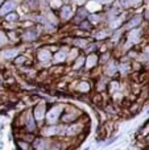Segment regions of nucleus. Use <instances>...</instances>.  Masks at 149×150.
Listing matches in <instances>:
<instances>
[{"label": "nucleus", "instance_id": "obj_19", "mask_svg": "<svg viewBox=\"0 0 149 150\" xmlns=\"http://www.w3.org/2000/svg\"><path fill=\"white\" fill-rule=\"evenodd\" d=\"M96 62H98V57H96V55H95V54H90L89 57L86 58L84 65H86L87 69H91V67H94V66L96 65Z\"/></svg>", "mask_w": 149, "mask_h": 150}, {"label": "nucleus", "instance_id": "obj_9", "mask_svg": "<svg viewBox=\"0 0 149 150\" xmlns=\"http://www.w3.org/2000/svg\"><path fill=\"white\" fill-rule=\"evenodd\" d=\"M37 58H38L40 62L46 63V62H49L53 57H52V53L48 49H40L38 52H37Z\"/></svg>", "mask_w": 149, "mask_h": 150}, {"label": "nucleus", "instance_id": "obj_31", "mask_svg": "<svg viewBox=\"0 0 149 150\" xmlns=\"http://www.w3.org/2000/svg\"><path fill=\"white\" fill-rule=\"evenodd\" d=\"M15 63H16V65H25V63H26V58L25 57H17L15 59Z\"/></svg>", "mask_w": 149, "mask_h": 150}, {"label": "nucleus", "instance_id": "obj_29", "mask_svg": "<svg viewBox=\"0 0 149 150\" xmlns=\"http://www.w3.org/2000/svg\"><path fill=\"white\" fill-rule=\"evenodd\" d=\"M79 26H81L82 29H87V30H90V29L92 28V24H91V23H89L87 20H84V21H82V23L79 24Z\"/></svg>", "mask_w": 149, "mask_h": 150}, {"label": "nucleus", "instance_id": "obj_8", "mask_svg": "<svg viewBox=\"0 0 149 150\" xmlns=\"http://www.w3.org/2000/svg\"><path fill=\"white\" fill-rule=\"evenodd\" d=\"M86 17H87V9H86V8H79V9L77 11L75 16H74L73 23L77 24V25H79L82 21L86 20Z\"/></svg>", "mask_w": 149, "mask_h": 150}, {"label": "nucleus", "instance_id": "obj_41", "mask_svg": "<svg viewBox=\"0 0 149 150\" xmlns=\"http://www.w3.org/2000/svg\"><path fill=\"white\" fill-rule=\"evenodd\" d=\"M145 150H149V149H145Z\"/></svg>", "mask_w": 149, "mask_h": 150}, {"label": "nucleus", "instance_id": "obj_13", "mask_svg": "<svg viewBox=\"0 0 149 150\" xmlns=\"http://www.w3.org/2000/svg\"><path fill=\"white\" fill-rule=\"evenodd\" d=\"M66 58H67V50L61 49L54 54L53 61H54V63H61V62H65Z\"/></svg>", "mask_w": 149, "mask_h": 150}, {"label": "nucleus", "instance_id": "obj_40", "mask_svg": "<svg viewBox=\"0 0 149 150\" xmlns=\"http://www.w3.org/2000/svg\"><path fill=\"white\" fill-rule=\"evenodd\" d=\"M29 150H34V149H32V148H31V149H29Z\"/></svg>", "mask_w": 149, "mask_h": 150}, {"label": "nucleus", "instance_id": "obj_39", "mask_svg": "<svg viewBox=\"0 0 149 150\" xmlns=\"http://www.w3.org/2000/svg\"><path fill=\"white\" fill-rule=\"evenodd\" d=\"M147 113H148V115H149V109H148V112H147Z\"/></svg>", "mask_w": 149, "mask_h": 150}, {"label": "nucleus", "instance_id": "obj_23", "mask_svg": "<svg viewBox=\"0 0 149 150\" xmlns=\"http://www.w3.org/2000/svg\"><path fill=\"white\" fill-rule=\"evenodd\" d=\"M104 111H106V113H108V115H118V112H119L115 104H108V105H106Z\"/></svg>", "mask_w": 149, "mask_h": 150}, {"label": "nucleus", "instance_id": "obj_33", "mask_svg": "<svg viewBox=\"0 0 149 150\" xmlns=\"http://www.w3.org/2000/svg\"><path fill=\"white\" fill-rule=\"evenodd\" d=\"M96 47H98V45H96V44H92L90 47H84V49H86V52H87V53H92L94 50H96Z\"/></svg>", "mask_w": 149, "mask_h": 150}, {"label": "nucleus", "instance_id": "obj_38", "mask_svg": "<svg viewBox=\"0 0 149 150\" xmlns=\"http://www.w3.org/2000/svg\"><path fill=\"white\" fill-rule=\"evenodd\" d=\"M1 3H3V0H0V4H1Z\"/></svg>", "mask_w": 149, "mask_h": 150}, {"label": "nucleus", "instance_id": "obj_12", "mask_svg": "<svg viewBox=\"0 0 149 150\" xmlns=\"http://www.w3.org/2000/svg\"><path fill=\"white\" fill-rule=\"evenodd\" d=\"M140 37H141V30L140 29H137V28L131 29L128 33V41L131 44H135V42H137L140 40Z\"/></svg>", "mask_w": 149, "mask_h": 150}, {"label": "nucleus", "instance_id": "obj_6", "mask_svg": "<svg viewBox=\"0 0 149 150\" xmlns=\"http://www.w3.org/2000/svg\"><path fill=\"white\" fill-rule=\"evenodd\" d=\"M52 138L44 137V136H36V138L32 142V149L34 150H48L52 145Z\"/></svg>", "mask_w": 149, "mask_h": 150}, {"label": "nucleus", "instance_id": "obj_18", "mask_svg": "<svg viewBox=\"0 0 149 150\" xmlns=\"http://www.w3.org/2000/svg\"><path fill=\"white\" fill-rule=\"evenodd\" d=\"M16 146L18 150H29L32 148V145L26 141H24L23 138H16Z\"/></svg>", "mask_w": 149, "mask_h": 150}, {"label": "nucleus", "instance_id": "obj_35", "mask_svg": "<svg viewBox=\"0 0 149 150\" xmlns=\"http://www.w3.org/2000/svg\"><path fill=\"white\" fill-rule=\"evenodd\" d=\"M5 42H7V36L0 30V44H5Z\"/></svg>", "mask_w": 149, "mask_h": 150}, {"label": "nucleus", "instance_id": "obj_21", "mask_svg": "<svg viewBox=\"0 0 149 150\" xmlns=\"http://www.w3.org/2000/svg\"><path fill=\"white\" fill-rule=\"evenodd\" d=\"M63 149V141L61 140H53L52 145L48 150H62Z\"/></svg>", "mask_w": 149, "mask_h": 150}, {"label": "nucleus", "instance_id": "obj_16", "mask_svg": "<svg viewBox=\"0 0 149 150\" xmlns=\"http://www.w3.org/2000/svg\"><path fill=\"white\" fill-rule=\"evenodd\" d=\"M18 52L17 49H8V50H4V52L0 53V55H1L4 59H12V58L17 57Z\"/></svg>", "mask_w": 149, "mask_h": 150}, {"label": "nucleus", "instance_id": "obj_37", "mask_svg": "<svg viewBox=\"0 0 149 150\" xmlns=\"http://www.w3.org/2000/svg\"><path fill=\"white\" fill-rule=\"evenodd\" d=\"M96 1H99V3H107L108 0H96Z\"/></svg>", "mask_w": 149, "mask_h": 150}, {"label": "nucleus", "instance_id": "obj_15", "mask_svg": "<svg viewBox=\"0 0 149 150\" xmlns=\"http://www.w3.org/2000/svg\"><path fill=\"white\" fill-rule=\"evenodd\" d=\"M141 20H143V17H141L140 15L133 16V17H132L131 20L128 21V23H127V28H128V29H135L136 26H139V25H140Z\"/></svg>", "mask_w": 149, "mask_h": 150}, {"label": "nucleus", "instance_id": "obj_24", "mask_svg": "<svg viewBox=\"0 0 149 150\" xmlns=\"http://www.w3.org/2000/svg\"><path fill=\"white\" fill-rule=\"evenodd\" d=\"M140 108H141V105H140L139 103H133V104H132V105L128 108V112H129L131 115H136V113H139V112H140Z\"/></svg>", "mask_w": 149, "mask_h": 150}, {"label": "nucleus", "instance_id": "obj_25", "mask_svg": "<svg viewBox=\"0 0 149 150\" xmlns=\"http://www.w3.org/2000/svg\"><path fill=\"white\" fill-rule=\"evenodd\" d=\"M107 36H108V32H106V30H99L94 34V37L96 40H104V38H107Z\"/></svg>", "mask_w": 149, "mask_h": 150}, {"label": "nucleus", "instance_id": "obj_2", "mask_svg": "<svg viewBox=\"0 0 149 150\" xmlns=\"http://www.w3.org/2000/svg\"><path fill=\"white\" fill-rule=\"evenodd\" d=\"M63 133H65V125L61 124H46L40 129V136H44L48 138H53V137H63Z\"/></svg>", "mask_w": 149, "mask_h": 150}, {"label": "nucleus", "instance_id": "obj_36", "mask_svg": "<svg viewBox=\"0 0 149 150\" xmlns=\"http://www.w3.org/2000/svg\"><path fill=\"white\" fill-rule=\"evenodd\" d=\"M74 1H75L77 4H83V3L86 1V0H74Z\"/></svg>", "mask_w": 149, "mask_h": 150}, {"label": "nucleus", "instance_id": "obj_27", "mask_svg": "<svg viewBox=\"0 0 149 150\" xmlns=\"http://www.w3.org/2000/svg\"><path fill=\"white\" fill-rule=\"evenodd\" d=\"M98 61H99L100 63H107L108 61H110V53H108V52H104V53L102 54V57L98 58Z\"/></svg>", "mask_w": 149, "mask_h": 150}, {"label": "nucleus", "instance_id": "obj_34", "mask_svg": "<svg viewBox=\"0 0 149 150\" xmlns=\"http://www.w3.org/2000/svg\"><path fill=\"white\" fill-rule=\"evenodd\" d=\"M29 3V7L32 8V9H36L37 8V0H28Z\"/></svg>", "mask_w": 149, "mask_h": 150}, {"label": "nucleus", "instance_id": "obj_20", "mask_svg": "<svg viewBox=\"0 0 149 150\" xmlns=\"http://www.w3.org/2000/svg\"><path fill=\"white\" fill-rule=\"evenodd\" d=\"M73 44H74V46H77V47H87L89 40L81 38V37H77V38L73 40Z\"/></svg>", "mask_w": 149, "mask_h": 150}, {"label": "nucleus", "instance_id": "obj_7", "mask_svg": "<svg viewBox=\"0 0 149 150\" xmlns=\"http://www.w3.org/2000/svg\"><path fill=\"white\" fill-rule=\"evenodd\" d=\"M21 38L24 40V41H36L37 38H38V30L37 29H26L25 32H24L23 34H21Z\"/></svg>", "mask_w": 149, "mask_h": 150}, {"label": "nucleus", "instance_id": "obj_4", "mask_svg": "<svg viewBox=\"0 0 149 150\" xmlns=\"http://www.w3.org/2000/svg\"><path fill=\"white\" fill-rule=\"evenodd\" d=\"M46 111H48V107H46V103H45V101H40V103H37L36 105L33 107V109H32V115H33L34 120L37 121V124L45 121Z\"/></svg>", "mask_w": 149, "mask_h": 150}, {"label": "nucleus", "instance_id": "obj_30", "mask_svg": "<svg viewBox=\"0 0 149 150\" xmlns=\"http://www.w3.org/2000/svg\"><path fill=\"white\" fill-rule=\"evenodd\" d=\"M140 1L141 0H121V3L124 5H137V4H140Z\"/></svg>", "mask_w": 149, "mask_h": 150}, {"label": "nucleus", "instance_id": "obj_1", "mask_svg": "<svg viewBox=\"0 0 149 150\" xmlns=\"http://www.w3.org/2000/svg\"><path fill=\"white\" fill-rule=\"evenodd\" d=\"M82 116H83V113L78 108H75L73 105H67L63 108V112L60 117V121L63 125H69V124H73V122L78 121Z\"/></svg>", "mask_w": 149, "mask_h": 150}, {"label": "nucleus", "instance_id": "obj_3", "mask_svg": "<svg viewBox=\"0 0 149 150\" xmlns=\"http://www.w3.org/2000/svg\"><path fill=\"white\" fill-rule=\"evenodd\" d=\"M65 105L62 104H53L49 109L46 111V116H45V121L46 124H57V121H60V117L63 112Z\"/></svg>", "mask_w": 149, "mask_h": 150}, {"label": "nucleus", "instance_id": "obj_28", "mask_svg": "<svg viewBox=\"0 0 149 150\" xmlns=\"http://www.w3.org/2000/svg\"><path fill=\"white\" fill-rule=\"evenodd\" d=\"M5 20L9 21V23H12V21H17L18 16H17V13H8V15L5 16Z\"/></svg>", "mask_w": 149, "mask_h": 150}, {"label": "nucleus", "instance_id": "obj_26", "mask_svg": "<svg viewBox=\"0 0 149 150\" xmlns=\"http://www.w3.org/2000/svg\"><path fill=\"white\" fill-rule=\"evenodd\" d=\"M77 63H74V69H75V70H78V69H81L82 66L84 65V62H86V58H83V57H79L78 59L75 61Z\"/></svg>", "mask_w": 149, "mask_h": 150}, {"label": "nucleus", "instance_id": "obj_14", "mask_svg": "<svg viewBox=\"0 0 149 150\" xmlns=\"http://www.w3.org/2000/svg\"><path fill=\"white\" fill-rule=\"evenodd\" d=\"M15 3H12V1H8V3H5V4H3L1 5V8H0V15L1 16H7L8 13H11L13 9H15Z\"/></svg>", "mask_w": 149, "mask_h": 150}, {"label": "nucleus", "instance_id": "obj_5", "mask_svg": "<svg viewBox=\"0 0 149 150\" xmlns=\"http://www.w3.org/2000/svg\"><path fill=\"white\" fill-rule=\"evenodd\" d=\"M38 128H40L38 124H37V121L34 120L33 115H32V109H28L26 111V117H25V124H24L23 129L28 133H34L36 134L38 132Z\"/></svg>", "mask_w": 149, "mask_h": 150}, {"label": "nucleus", "instance_id": "obj_10", "mask_svg": "<svg viewBox=\"0 0 149 150\" xmlns=\"http://www.w3.org/2000/svg\"><path fill=\"white\" fill-rule=\"evenodd\" d=\"M118 71H119V65H118L116 61H110V62H107V66H106V74L110 75V76H114Z\"/></svg>", "mask_w": 149, "mask_h": 150}, {"label": "nucleus", "instance_id": "obj_22", "mask_svg": "<svg viewBox=\"0 0 149 150\" xmlns=\"http://www.w3.org/2000/svg\"><path fill=\"white\" fill-rule=\"evenodd\" d=\"M107 86H108L107 79L102 78V79H99V82H98V84H96V90L99 91V92H102L103 90H107Z\"/></svg>", "mask_w": 149, "mask_h": 150}, {"label": "nucleus", "instance_id": "obj_11", "mask_svg": "<svg viewBox=\"0 0 149 150\" xmlns=\"http://www.w3.org/2000/svg\"><path fill=\"white\" fill-rule=\"evenodd\" d=\"M90 90H91V86H90L89 82H79L78 84H77V87H75L77 92L82 93V95H86V93H89Z\"/></svg>", "mask_w": 149, "mask_h": 150}, {"label": "nucleus", "instance_id": "obj_17", "mask_svg": "<svg viewBox=\"0 0 149 150\" xmlns=\"http://www.w3.org/2000/svg\"><path fill=\"white\" fill-rule=\"evenodd\" d=\"M71 16H73V11H71V8L69 5H65V7L61 8V18L62 20L67 21Z\"/></svg>", "mask_w": 149, "mask_h": 150}, {"label": "nucleus", "instance_id": "obj_32", "mask_svg": "<svg viewBox=\"0 0 149 150\" xmlns=\"http://www.w3.org/2000/svg\"><path fill=\"white\" fill-rule=\"evenodd\" d=\"M89 18H90V21H91V24H98V23H99V18L100 17L98 15H90Z\"/></svg>", "mask_w": 149, "mask_h": 150}]
</instances>
